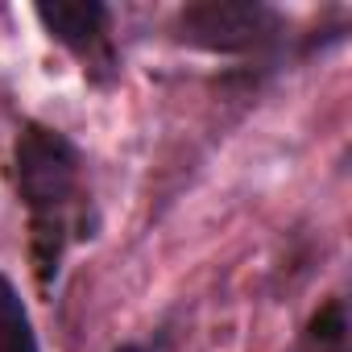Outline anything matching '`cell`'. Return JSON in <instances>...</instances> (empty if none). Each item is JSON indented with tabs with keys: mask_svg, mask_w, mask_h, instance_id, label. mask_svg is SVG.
Here are the masks:
<instances>
[{
	"mask_svg": "<svg viewBox=\"0 0 352 352\" xmlns=\"http://www.w3.org/2000/svg\"><path fill=\"white\" fill-rule=\"evenodd\" d=\"M294 352H348V315H344L340 298H331L323 311H315V319L307 323Z\"/></svg>",
	"mask_w": 352,
	"mask_h": 352,
	"instance_id": "cell-5",
	"label": "cell"
},
{
	"mask_svg": "<svg viewBox=\"0 0 352 352\" xmlns=\"http://www.w3.org/2000/svg\"><path fill=\"white\" fill-rule=\"evenodd\" d=\"M0 352H38V336L17 286L0 274Z\"/></svg>",
	"mask_w": 352,
	"mask_h": 352,
	"instance_id": "cell-4",
	"label": "cell"
},
{
	"mask_svg": "<svg viewBox=\"0 0 352 352\" xmlns=\"http://www.w3.org/2000/svg\"><path fill=\"white\" fill-rule=\"evenodd\" d=\"M38 21L54 42H63L71 54H79L83 71H112V46H108V9L87 5H38Z\"/></svg>",
	"mask_w": 352,
	"mask_h": 352,
	"instance_id": "cell-3",
	"label": "cell"
},
{
	"mask_svg": "<svg viewBox=\"0 0 352 352\" xmlns=\"http://www.w3.org/2000/svg\"><path fill=\"white\" fill-rule=\"evenodd\" d=\"M116 352H145V348H137V344H124V348H116Z\"/></svg>",
	"mask_w": 352,
	"mask_h": 352,
	"instance_id": "cell-6",
	"label": "cell"
},
{
	"mask_svg": "<svg viewBox=\"0 0 352 352\" xmlns=\"http://www.w3.org/2000/svg\"><path fill=\"white\" fill-rule=\"evenodd\" d=\"M17 195L30 212V257L42 290L54 286L63 257L75 241H87L96 228L91 199L83 187V157L67 133L30 124L13 149Z\"/></svg>",
	"mask_w": 352,
	"mask_h": 352,
	"instance_id": "cell-1",
	"label": "cell"
},
{
	"mask_svg": "<svg viewBox=\"0 0 352 352\" xmlns=\"http://www.w3.org/2000/svg\"><path fill=\"white\" fill-rule=\"evenodd\" d=\"M282 17L265 5H232V0H212V5H191L179 13L174 34L187 46L216 50V54H253L270 50L282 38Z\"/></svg>",
	"mask_w": 352,
	"mask_h": 352,
	"instance_id": "cell-2",
	"label": "cell"
}]
</instances>
